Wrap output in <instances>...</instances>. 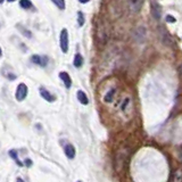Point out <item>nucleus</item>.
<instances>
[{
	"mask_svg": "<svg viewBox=\"0 0 182 182\" xmlns=\"http://www.w3.org/2000/svg\"><path fill=\"white\" fill-rule=\"evenodd\" d=\"M61 49L64 54L69 51V32L66 29H63L61 32Z\"/></svg>",
	"mask_w": 182,
	"mask_h": 182,
	"instance_id": "nucleus-1",
	"label": "nucleus"
},
{
	"mask_svg": "<svg viewBox=\"0 0 182 182\" xmlns=\"http://www.w3.org/2000/svg\"><path fill=\"white\" fill-rule=\"evenodd\" d=\"M26 95H27V87H26L24 83H21L18 84L17 89H16V93H15V97L18 101H23L25 99Z\"/></svg>",
	"mask_w": 182,
	"mask_h": 182,
	"instance_id": "nucleus-2",
	"label": "nucleus"
},
{
	"mask_svg": "<svg viewBox=\"0 0 182 182\" xmlns=\"http://www.w3.org/2000/svg\"><path fill=\"white\" fill-rule=\"evenodd\" d=\"M159 33H161V36H162V41H163V44H167V46H171V44H173L172 38L170 36V34L167 33V31H166L165 29L161 27V29H159Z\"/></svg>",
	"mask_w": 182,
	"mask_h": 182,
	"instance_id": "nucleus-3",
	"label": "nucleus"
},
{
	"mask_svg": "<svg viewBox=\"0 0 182 182\" xmlns=\"http://www.w3.org/2000/svg\"><path fill=\"white\" fill-rule=\"evenodd\" d=\"M40 95L41 97L46 99L47 101H49V103H54L55 100H56V97L55 96H52L47 89H44V88H40Z\"/></svg>",
	"mask_w": 182,
	"mask_h": 182,
	"instance_id": "nucleus-4",
	"label": "nucleus"
},
{
	"mask_svg": "<svg viewBox=\"0 0 182 182\" xmlns=\"http://www.w3.org/2000/svg\"><path fill=\"white\" fill-rule=\"evenodd\" d=\"M31 61L33 64L36 65H40V66H46L47 65V57H41L39 55H33L31 57Z\"/></svg>",
	"mask_w": 182,
	"mask_h": 182,
	"instance_id": "nucleus-5",
	"label": "nucleus"
},
{
	"mask_svg": "<svg viewBox=\"0 0 182 182\" xmlns=\"http://www.w3.org/2000/svg\"><path fill=\"white\" fill-rule=\"evenodd\" d=\"M59 78L61 79V81L64 82V84H65V87L69 89L71 86H72V80H71V76L69 75V73H66V72H61L59 73Z\"/></svg>",
	"mask_w": 182,
	"mask_h": 182,
	"instance_id": "nucleus-6",
	"label": "nucleus"
},
{
	"mask_svg": "<svg viewBox=\"0 0 182 182\" xmlns=\"http://www.w3.org/2000/svg\"><path fill=\"white\" fill-rule=\"evenodd\" d=\"M64 151H65V155H66L67 158H69V159H72V158L75 157V148L73 147V145H71V143H67V145L65 146Z\"/></svg>",
	"mask_w": 182,
	"mask_h": 182,
	"instance_id": "nucleus-7",
	"label": "nucleus"
},
{
	"mask_svg": "<svg viewBox=\"0 0 182 182\" xmlns=\"http://www.w3.org/2000/svg\"><path fill=\"white\" fill-rule=\"evenodd\" d=\"M151 13H153V16L157 19L161 18V14H162V9L161 7L157 5L156 2H151Z\"/></svg>",
	"mask_w": 182,
	"mask_h": 182,
	"instance_id": "nucleus-8",
	"label": "nucleus"
},
{
	"mask_svg": "<svg viewBox=\"0 0 182 182\" xmlns=\"http://www.w3.org/2000/svg\"><path fill=\"white\" fill-rule=\"evenodd\" d=\"M171 182H182V170H176L172 174Z\"/></svg>",
	"mask_w": 182,
	"mask_h": 182,
	"instance_id": "nucleus-9",
	"label": "nucleus"
},
{
	"mask_svg": "<svg viewBox=\"0 0 182 182\" xmlns=\"http://www.w3.org/2000/svg\"><path fill=\"white\" fill-rule=\"evenodd\" d=\"M78 99L82 105H88V103H89V99H88L87 95L83 91H81V90L78 91Z\"/></svg>",
	"mask_w": 182,
	"mask_h": 182,
	"instance_id": "nucleus-10",
	"label": "nucleus"
},
{
	"mask_svg": "<svg viewBox=\"0 0 182 182\" xmlns=\"http://www.w3.org/2000/svg\"><path fill=\"white\" fill-rule=\"evenodd\" d=\"M73 64L75 67H81L83 65V57L80 55V54H76L74 56V61H73Z\"/></svg>",
	"mask_w": 182,
	"mask_h": 182,
	"instance_id": "nucleus-11",
	"label": "nucleus"
},
{
	"mask_svg": "<svg viewBox=\"0 0 182 182\" xmlns=\"http://www.w3.org/2000/svg\"><path fill=\"white\" fill-rule=\"evenodd\" d=\"M19 6L23 9H30L32 8V2L30 0H21L19 1Z\"/></svg>",
	"mask_w": 182,
	"mask_h": 182,
	"instance_id": "nucleus-12",
	"label": "nucleus"
},
{
	"mask_svg": "<svg viewBox=\"0 0 182 182\" xmlns=\"http://www.w3.org/2000/svg\"><path fill=\"white\" fill-rule=\"evenodd\" d=\"M52 2L58 7L59 9H65V0H51Z\"/></svg>",
	"mask_w": 182,
	"mask_h": 182,
	"instance_id": "nucleus-13",
	"label": "nucleus"
},
{
	"mask_svg": "<svg viewBox=\"0 0 182 182\" xmlns=\"http://www.w3.org/2000/svg\"><path fill=\"white\" fill-rule=\"evenodd\" d=\"M9 155L11 156L13 159H15V161H16V163H17L18 166H23V164H22V163H21V162L17 159V153H16V150H10V151H9Z\"/></svg>",
	"mask_w": 182,
	"mask_h": 182,
	"instance_id": "nucleus-14",
	"label": "nucleus"
},
{
	"mask_svg": "<svg viewBox=\"0 0 182 182\" xmlns=\"http://www.w3.org/2000/svg\"><path fill=\"white\" fill-rule=\"evenodd\" d=\"M114 92H115V89H113V90H111L107 95L105 96V101L106 103H111L112 101V99H113V96H114Z\"/></svg>",
	"mask_w": 182,
	"mask_h": 182,
	"instance_id": "nucleus-15",
	"label": "nucleus"
},
{
	"mask_svg": "<svg viewBox=\"0 0 182 182\" xmlns=\"http://www.w3.org/2000/svg\"><path fill=\"white\" fill-rule=\"evenodd\" d=\"M78 24L79 26H82L84 24V16H83L82 11H79L78 13Z\"/></svg>",
	"mask_w": 182,
	"mask_h": 182,
	"instance_id": "nucleus-16",
	"label": "nucleus"
},
{
	"mask_svg": "<svg viewBox=\"0 0 182 182\" xmlns=\"http://www.w3.org/2000/svg\"><path fill=\"white\" fill-rule=\"evenodd\" d=\"M166 22H167V23H175V18H174L172 15H167V16H166Z\"/></svg>",
	"mask_w": 182,
	"mask_h": 182,
	"instance_id": "nucleus-17",
	"label": "nucleus"
},
{
	"mask_svg": "<svg viewBox=\"0 0 182 182\" xmlns=\"http://www.w3.org/2000/svg\"><path fill=\"white\" fill-rule=\"evenodd\" d=\"M19 29H21V31H22V32L24 33V35H25V36H29V38H31V36H32V35H31V32H29V31H25V30H24L23 27H19Z\"/></svg>",
	"mask_w": 182,
	"mask_h": 182,
	"instance_id": "nucleus-18",
	"label": "nucleus"
},
{
	"mask_svg": "<svg viewBox=\"0 0 182 182\" xmlns=\"http://www.w3.org/2000/svg\"><path fill=\"white\" fill-rule=\"evenodd\" d=\"M24 163L26 164V166H31V165H32V161H31V159H27V158H26L25 161H24Z\"/></svg>",
	"mask_w": 182,
	"mask_h": 182,
	"instance_id": "nucleus-19",
	"label": "nucleus"
},
{
	"mask_svg": "<svg viewBox=\"0 0 182 182\" xmlns=\"http://www.w3.org/2000/svg\"><path fill=\"white\" fill-rule=\"evenodd\" d=\"M79 1H80L81 4H87V2H89L90 0H79Z\"/></svg>",
	"mask_w": 182,
	"mask_h": 182,
	"instance_id": "nucleus-20",
	"label": "nucleus"
},
{
	"mask_svg": "<svg viewBox=\"0 0 182 182\" xmlns=\"http://www.w3.org/2000/svg\"><path fill=\"white\" fill-rule=\"evenodd\" d=\"M179 72H180V73L182 74V64L180 65V67H179Z\"/></svg>",
	"mask_w": 182,
	"mask_h": 182,
	"instance_id": "nucleus-21",
	"label": "nucleus"
},
{
	"mask_svg": "<svg viewBox=\"0 0 182 182\" xmlns=\"http://www.w3.org/2000/svg\"><path fill=\"white\" fill-rule=\"evenodd\" d=\"M17 182H24V181H23L22 179H17Z\"/></svg>",
	"mask_w": 182,
	"mask_h": 182,
	"instance_id": "nucleus-22",
	"label": "nucleus"
},
{
	"mask_svg": "<svg viewBox=\"0 0 182 182\" xmlns=\"http://www.w3.org/2000/svg\"><path fill=\"white\" fill-rule=\"evenodd\" d=\"M8 2H14V1H16V0H7Z\"/></svg>",
	"mask_w": 182,
	"mask_h": 182,
	"instance_id": "nucleus-23",
	"label": "nucleus"
},
{
	"mask_svg": "<svg viewBox=\"0 0 182 182\" xmlns=\"http://www.w3.org/2000/svg\"><path fill=\"white\" fill-rule=\"evenodd\" d=\"M2 56V50H1V48H0V57Z\"/></svg>",
	"mask_w": 182,
	"mask_h": 182,
	"instance_id": "nucleus-24",
	"label": "nucleus"
},
{
	"mask_svg": "<svg viewBox=\"0 0 182 182\" xmlns=\"http://www.w3.org/2000/svg\"><path fill=\"white\" fill-rule=\"evenodd\" d=\"M4 1H5V0H0V4H2V2H4Z\"/></svg>",
	"mask_w": 182,
	"mask_h": 182,
	"instance_id": "nucleus-25",
	"label": "nucleus"
},
{
	"mask_svg": "<svg viewBox=\"0 0 182 182\" xmlns=\"http://www.w3.org/2000/svg\"><path fill=\"white\" fill-rule=\"evenodd\" d=\"M78 182H82V181H78Z\"/></svg>",
	"mask_w": 182,
	"mask_h": 182,
	"instance_id": "nucleus-26",
	"label": "nucleus"
}]
</instances>
